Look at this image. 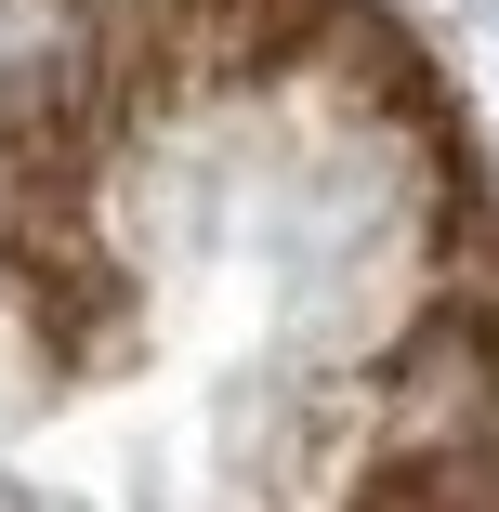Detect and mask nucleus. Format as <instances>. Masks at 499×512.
Masks as SVG:
<instances>
[{"instance_id": "obj_1", "label": "nucleus", "mask_w": 499, "mask_h": 512, "mask_svg": "<svg viewBox=\"0 0 499 512\" xmlns=\"http://www.w3.org/2000/svg\"><path fill=\"white\" fill-rule=\"evenodd\" d=\"M92 66V14L79 0H0V132L53 119Z\"/></svg>"}]
</instances>
